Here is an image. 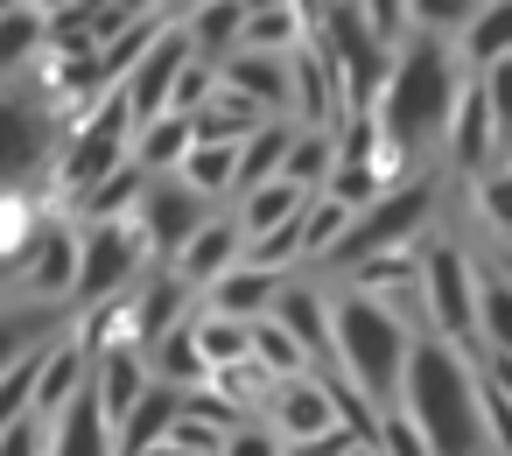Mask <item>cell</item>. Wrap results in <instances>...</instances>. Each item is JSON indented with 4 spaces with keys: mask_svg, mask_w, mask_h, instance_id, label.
Instances as JSON below:
<instances>
[{
    "mask_svg": "<svg viewBox=\"0 0 512 456\" xmlns=\"http://www.w3.org/2000/svg\"><path fill=\"white\" fill-rule=\"evenodd\" d=\"M400 414L421 428L428 456H498L491 449V421H484V379L442 337H414L407 386H400Z\"/></svg>",
    "mask_w": 512,
    "mask_h": 456,
    "instance_id": "cell-1",
    "label": "cell"
},
{
    "mask_svg": "<svg viewBox=\"0 0 512 456\" xmlns=\"http://www.w3.org/2000/svg\"><path fill=\"white\" fill-rule=\"evenodd\" d=\"M456 106H463V85H456V57L442 50V36H407L400 43V57H393V78H386V92H379V134L393 141V148H421V141H435V134H449V120H456Z\"/></svg>",
    "mask_w": 512,
    "mask_h": 456,
    "instance_id": "cell-2",
    "label": "cell"
},
{
    "mask_svg": "<svg viewBox=\"0 0 512 456\" xmlns=\"http://www.w3.org/2000/svg\"><path fill=\"white\" fill-rule=\"evenodd\" d=\"M407 351H414V337H407V323L379 302V295H344V302H330V365H337V379L358 393V400H400V386H407Z\"/></svg>",
    "mask_w": 512,
    "mask_h": 456,
    "instance_id": "cell-3",
    "label": "cell"
},
{
    "mask_svg": "<svg viewBox=\"0 0 512 456\" xmlns=\"http://www.w3.org/2000/svg\"><path fill=\"white\" fill-rule=\"evenodd\" d=\"M428 218H435V183L407 176V183H393L379 204H365V211L351 218V232L330 246V260H323V267H344V274H358L365 260L407 253V246L421 239V225H428Z\"/></svg>",
    "mask_w": 512,
    "mask_h": 456,
    "instance_id": "cell-4",
    "label": "cell"
},
{
    "mask_svg": "<svg viewBox=\"0 0 512 456\" xmlns=\"http://www.w3.org/2000/svg\"><path fill=\"white\" fill-rule=\"evenodd\" d=\"M134 134H141V127H134V113H127V92L113 85V92H106V99H99V106L78 120V134L64 141V155H57L64 190L85 204V197H92L106 176H120V169L134 162Z\"/></svg>",
    "mask_w": 512,
    "mask_h": 456,
    "instance_id": "cell-5",
    "label": "cell"
},
{
    "mask_svg": "<svg viewBox=\"0 0 512 456\" xmlns=\"http://www.w3.org/2000/svg\"><path fill=\"white\" fill-rule=\"evenodd\" d=\"M141 260H148V239H141L134 218H120V225H85V232H78V288H71V302H78V309H106V302L141 274Z\"/></svg>",
    "mask_w": 512,
    "mask_h": 456,
    "instance_id": "cell-6",
    "label": "cell"
},
{
    "mask_svg": "<svg viewBox=\"0 0 512 456\" xmlns=\"http://www.w3.org/2000/svg\"><path fill=\"white\" fill-rule=\"evenodd\" d=\"M421 309H428V337H442V344L477 330V274L456 246L421 253Z\"/></svg>",
    "mask_w": 512,
    "mask_h": 456,
    "instance_id": "cell-7",
    "label": "cell"
},
{
    "mask_svg": "<svg viewBox=\"0 0 512 456\" xmlns=\"http://www.w3.org/2000/svg\"><path fill=\"white\" fill-rule=\"evenodd\" d=\"M57 155V120L43 99H0V197H15Z\"/></svg>",
    "mask_w": 512,
    "mask_h": 456,
    "instance_id": "cell-8",
    "label": "cell"
},
{
    "mask_svg": "<svg viewBox=\"0 0 512 456\" xmlns=\"http://www.w3.org/2000/svg\"><path fill=\"white\" fill-rule=\"evenodd\" d=\"M134 225H141V239H148L155 253L176 260V253L211 225V197H197L183 176H155L148 197H141V211H134Z\"/></svg>",
    "mask_w": 512,
    "mask_h": 456,
    "instance_id": "cell-9",
    "label": "cell"
},
{
    "mask_svg": "<svg viewBox=\"0 0 512 456\" xmlns=\"http://www.w3.org/2000/svg\"><path fill=\"white\" fill-rule=\"evenodd\" d=\"M183 64H190V36H183V29H162V36L148 43V57H141V64L120 78L134 127H155V120H169V99H176V78H183Z\"/></svg>",
    "mask_w": 512,
    "mask_h": 456,
    "instance_id": "cell-10",
    "label": "cell"
},
{
    "mask_svg": "<svg viewBox=\"0 0 512 456\" xmlns=\"http://www.w3.org/2000/svg\"><path fill=\"white\" fill-rule=\"evenodd\" d=\"M267 428H274L288 449H309V442L337 435V428H344V414H337V386H330L323 372H316V379H288V386L274 393Z\"/></svg>",
    "mask_w": 512,
    "mask_h": 456,
    "instance_id": "cell-11",
    "label": "cell"
},
{
    "mask_svg": "<svg viewBox=\"0 0 512 456\" xmlns=\"http://www.w3.org/2000/svg\"><path fill=\"white\" fill-rule=\"evenodd\" d=\"M92 351H85V337H57V344H43V379H36V421H57L71 400H85L92 393Z\"/></svg>",
    "mask_w": 512,
    "mask_h": 456,
    "instance_id": "cell-12",
    "label": "cell"
},
{
    "mask_svg": "<svg viewBox=\"0 0 512 456\" xmlns=\"http://www.w3.org/2000/svg\"><path fill=\"white\" fill-rule=\"evenodd\" d=\"M148 386H155V372H148V351H134V344H120V351H99V365H92V393H99V414L113 421V435H120V421L148 400Z\"/></svg>",
    "mask_w": 512,
    "mask_h": 456,
    "instance_id": "cell-13",
    "label": "cell"
},
{
    "mask_svg": "<svg viewBox=\"0 0 512 456\" xmlns=\"http://www.w3.org/2000/svg\"><path fill=\"white\" fill-rule=\"evenodd\" d=\"M239 260H246V232H239V218H211V225L176 253V281H183V288H211V281H225Z\"/></svg>",
    "mask_w": 512,
    "mask_h": 456,
    "instance_id": "cell-14",
    "label": "cell"
},
{
    "mask_svg": "<svg viewBox=\"0 0 512 456\" xmlns=\"http://www.w3.org/2000/svg\"><path fill=\"white\" fill-rule=\"evenodd\" d=\"M29 288H36V302H71V288H78V232L71 225H36V239H29Z\"/></svg>",
    "mask_w": 512,
    "mask_h": 456,
    "instance_id": "cell-15",
    "label": "cell"
},
{
    "mask_svg": "<svg viewBox=\"0 0 512 456\" xmlns=\"http://www.w3.org/2000/svg\"><path fill=\"white\" fill-rule=\"evenodd\" d=\"M218 85L232 99H246L253 113H281L288 106V57H260V50H232L218 64Z\"/></svg>",
    "mask_w": 512,
    "mask_h": 456,
    "instance_id": "cell-16",
    "label": "cell"
},
{
    "mask_svg": "<svg viewBox=\"0 0 512 456\" xmlns=\"http://www.w3.org/2000/svg\"><path fill=\"white\" fill-rule=\"evenodd\" d=\"M43 456H120V435H113V421L99 414V393L71 400V407L50 421V449H43Z\"/></svg>",
    "mask_w": 512,
    "mask_h": 456,
    "instance_id": "cell-17",
    "label": "cell"
},
{
    "mask_svg": "<svg viewBox=\"0 0 512 456\" xmlns=\"http://www.w3.org/2000/svg\"><path fill=\"white\" fill-rule=\"evenodd\" d=\"M274 302H281V274H267V267H232L225 281H211V316H232V323H260V316H274Z\"/></svg>",
    "mask_w": 512,
    "mask_h": 456,
    "instance_id": "cell-18",
    "label": "cell"
},
{
    "mask_svg": "<svg viewBox=\"0 0 512 456\" xmlns=\"http://www.w3.org/2000/svg\"><path fill=\"white\" fill-rule=\"evenodd\" d=\"M295 134H302V127H288V120H267L260 134H246V141H239V190H232V197H253V190L281 183Z\"/></svg>",
    "mask_w": 512,
    "mask_h": 456,
    "instance_id": "cell-19",
    "label": "cell"
},
{
    "mask_svg": "<svg viewBox=\"0 0 512 456\" xmlns=\"http://www.w3.org/2000/svg\"><path fill=\"white\" fill-rule=\"evenodd\" d=\"M64 323L57 302H22V309H0V379H8L22 358H36L50 344V330Z\"/></svg>",
    "mask_w": 512,
    "mask_h": 456,
    "instance_id": "cell-20",
    "label": "cell"
},
{
    "mask_svg": "<svg viewBox=\"0 0 512 456\" xmlns=\"http://www.w3.org/2000/svg\"><path fill=\"white\" fill-rule=\"evenodd\" d=\"M183 421V393L176 386H148V400L120 421V456H148V449H169V428Z\"/></svg>",
    "mask_w": 512,
    "mask_h": 456,
    "instance_id": "cell-21",
    "label": "cell"
},
{
    "mask_svg": "<svg viewBox=\"0 0 512 456\" xmlns=\"http://www.w3.org/2000/svg\"><path fill=\"white\" fill-rule=\"evenodd\" d=\"M274 323L295 337L302 358H330V309H323V295H309V288H281Z\"/></svg>",
    "mask_w": 512,
    "mask_h": 456,
    "instance_id": "cell-22",
    "label": "cell"
},
{
    "mask_svg": "<svg viewBox=\"0 0 512 456\" xmlns=\"http://www.w3.org/2000/svg\"><path fill=\"white\" fill-rule=\"evenodd\" d=\"M491 148H498L491 106H484V92H477V85H463V106H456V120H449V155H456L463 169H484V162H491Z\"/></svg>",
    "mask_w": 512,
    "mask_h": 456,
    "instance_id": "cell-23",
    "label": "cell"
},
{
    "mask_svg": "<svg viewBox=\"0 0 512 456\" xmlns=\"http://www.w3.org/2000/svg\"><path fill=\"white\" fill-rule=\"evenodd\" d=\"M302 211H309V190H295V183L281 176V183H267V190H253V197H239V232H246V239H267V232L295 225Z\"/></svg>",
    "mask_w": 512,
    "mask_h": 456,
    "instance_id": "cell-24",
    "label": "cell"
},
{
    "mask_svg": "<svg viewBox=\"0 0 512 456\" xmlns=\"http://www.w3.org/2000/svg\"><path fill=\"white\" fill-rule=\"evenodd\" d=\"M239 29H246V8H239V0H218V8H197L190 15V57L197 64H225L232 50H239Z\"/></svg>",
    "mask_w": 512,
    "mask_h": 456,
    "instance_id": "cell-25",
    "label": "cell"
},
{
    "mask_svg": "<svg viewBox=\"0 0 512 456\" xmlns=\"http://www.w3.org/2000/svg\"><path fill=\"white\" fill-rule=\"evenodd\" d=\"M190 148H197V127L169 113V120H155V127L134 134V169H141V176H169V169H183Z\"/></svg>",
    "mask_w": 512,
    "mask_h": 456,
    "instance_id": "cell-26",
    "label": "cell"
},
{
    "mask_svg": "<svg viewBox=\"0 0 512 456\" xmlns=\"http://www.w3.org/2000/svg\"><path fill=\"white\" fill-rule=\"evenodd\" d=\"M176 176H183L197 197H211V204H218V197H232V190H239V148H225V141H197V148L183 155V169H176Z\"/></svg>",
    "mask_w": 512,
    "mask_h": 456,
    "instance_id": "cell-27",
    "label": "cell"
},
{
    "mask_svg": "<svg viewBox=\"0 0 512 456\" xmlns=\"http://www.w3.org/2000/svg\"><path fill=\"white\" fill-rule=\"evenodd\" d=\"M169 330H183V281H176V274L134 295V344H141V351H155Z\"/></svg>",
    "mask_w": 512,
    "mask_h": 456,
    "instance_id": "cell-28",
    "label": "cell"
},
{
    "mask_svg": "<svg viewBox=\"0 0 512 456\" xmlns=\"http://www.w3.org/2000/svg\"><path fill=\"white\" fill-rule=\"evenodd\" d=\"M505 57H512V0H498V8H477V15L463 22V64L491 71V64H505Z\"/></svg>",
    "mask_w": 512,
    "mask_h": 456,
    "instance_id": "cell-29",
    "label": "cell"
},
{
    "mask_svg": "<svg viewBox=\"0 0 512 456\" xmlns=\"http://www.w3.org/2000/svg\"><path fill=\"white\" fill-rule=\"evenodd\" d=\"M190 337H197V358H204L211 372L253 358V323H232V316H211V309H204V316L190 323Z\"/></svg>",
    "mask_w": 512,
    "mask_h": 456,
    "instance_id": "cell-30",
    "label": "cell"
},
{
    "mask_svg": "<svg viewBox=\"0 0 512 456\" xmlns=\"http://www.w3.org/2000/svg\"><path fill=\"white\" fill-rule=\"evenodd\" d=\"M295 190H309V197H323L330 190V176H337V134H295V148H288V169H281Z\"/></svg>",
    "mask_w": 512,
    "mask_h": 456,
    "instance_id": "cell-31",
    "label": "cell"
},
{
    "mask_svg": "<svg viewBox=\"0 0 512 456\" xmlns=\"http://www.w3.org/2000/svg\"><path fill=\"white\" fill-rule=\"evenodd\" d=\"M36 50H50V15L43 8H8L0 15V71H22Z\"/></svg>",
    "mask_w": 512,
    "mask_h": 456,
    "instance_id": "cell-32",
    "label": "cell"
},
{
    "mask_svg": "<svg viewBox=\"0 0 512 456\" xmlns=\"http://www.w3.org/2000/svg\"><path fill=\"white\" fill-rule=\"evenodd\" d=\"M477 337H484L498 358H512V274L477 281Z\"/></svg>",
    "mask_w": 512,
    "mask_h": 456,
    "instance_id": "cell-33",
    "label": "cell"
},
{
    "mask_svg": "<svg viewBox=\"0 0 512 456\" xmlns=\"http://www.w3.org/2000/svg\"><path fill=\"white\" fill-rule=\"evenodd\" d=\"M36 379H43V351H36V358H22L8 379H0V435H8L15 421H29V414H36Z\"/></svg>",
    "mask_w": 512,
    "mask_h": 456,
    "instance_id": "cell-34",
    "label": "cell"
},
{
    "mask_svg": "<svg viewBox=\"0 0 512 456\" xmlns=\"http://www.w3.org/2000/svg\"><path fill=\"white\" fill-rule=\"evenodd\" d=\"M351 218H358V211H344L337 197H309V211H302V246L330 260V246L351 232Z\"/></svg>",
    "mask_w": 512,
    "mask_h": 456,
    "instance_id": "cell-35",
    "label": "cell"
},
{
    "mask_svg": "<svg viewBox=\"0 0 512 456\" xmlns=\"http://www.w3.org/2000/svg\"><path fill=\"white\" fill-rule=\"evenodd\" d=\"M211 99H218V64H197V57H190V64H183V78H176L169 113H176V120H197Z\"/></svg>",
    "mask_w": 512,
    "mask_h": 456,
    "instance_id": "cell-36",
    "label": "cell"
},
{
    "mask_svg": "<svg viewBox=\"0 0 512 456\" xmlns=\"http://www.w3.org/2000/svg\"><path fill=\"white\" fill-rule=\"evenodd\" d=\"M477 92H484V106H491L498 148H512V57H505V64H491V71L477 78Z\"/></svg>",
    "mask_w": 512,
    "mask_h": 456,
    "instance_id": "cell-37",
    "label": "cell"
},
{
    "mask_svg": "<svg viewBox=\"0 0 512 456\" xmlns=\"http://www.w3.org/2000/svg\"><path fill=\"white\" fill-rule=\"evenodd\" d=\"M372 449L379 456H428V442H421V428L393 407V414H379V435H372Z\"/></svg>",
    "mask_w": 512,
    "mask_h": 456,
    "instance_id": "cell-38",
    "label": "cell"
},
{
    "mask_svg": "<svg viewBox=\"0 0 512 456\" xmlns=\"http://www.w3.org/2000/svg\"><path fill=\"white\" fill-rule=\"evenodd\" d=\"M477 211H484L498 232H512V169H491V176L477 183Z\"/></svg>",
    "mask_w": 512,
    "mask_h": 456,
    "instance_id": "cell-39",
    "label": "cell"
},
{
    "mask_svg": "<svg viewBox=\"0 0 512 456\" xmlns=\"http://www.w3.org/2000/svg\"><path fill=\"white\" fill-rule=\"evenodd\" d=\"M225 456H288V442H281V435H274L267 421H246V428H232Z\"/></svg>",
    "mask_w": 512,
    "mask_h": 456,
    "instance_id": "cell-40",
    "label": "cell"
},
{
    "mask_svg": "<svg viewBox=\"0 0 512 456\" xmlns=\"http://www.w3.org/2000/svg\"><path fill=\"white\" fill-rule=\"evenodd\" d=\"M43 449H50V421H36V414L0 435V456H43Z\"/></svg>",
    "mask_w": 512,
    "mask_h": 456,
    "instance_id": "cell-41",
    "label": "cell"
},
{
    "mask_svg": "<svg viewBox=\"0 0 512 456\" xmlns=\"http://www.w3.org/2000/svg\"><path fill=\"white\" fill-rule=\"evenodd\" d=\"M351 456H379V449H372V442H358V449H351Z\"/></svg>",
    "mask_w": 512,
    "mask_h": 456,
    "instance_id": "cell-42",
    "label": "cell"
},
{
    "mask_svg": "<svg viewBox=\"0 0 512 456\" xmlns=\"http://www.w3.org/2000/svg\"><path fill=\"white\" fill-rule=\"evenodd\" d=\"M148 456H176V449H148Z\"/></svg>",
    "mask_w": 512,
    "mask_h": 456,
    "instance_id": "cell-43",
    "label": "cell"
},
{
    "mask_svg": "<svg viewBox=\"0 0 512 456\" xmlns=\"http://www.w3.org/2000/svg\"><path fill=\"white\" fill-rule=\"evenodd\" d=\"M288 456H295V449H288Z\"/></svg>",
    "mask_w": 512,
    "mask_h": 456,
    "instance_id": "cell-44",
    "label": "cell"
}]
</instances>
